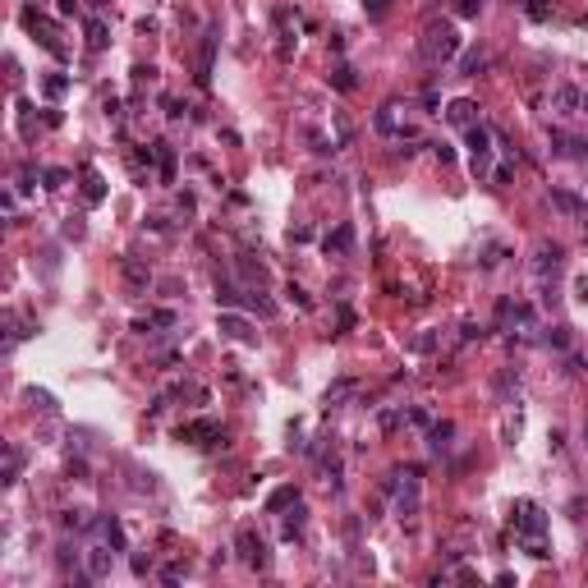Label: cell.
Wrapping results in <instances>:
<instances>
[{
    "label": "cell",
    "instance_id": "cell-10",
    "mask_svg": "<svg viewBox=\"0 0 588 588\" xmlns=\"http://www.w3.org/2000/svg\"><path fill=\"white\" fill-rule=\"evenodd\" d=\"M83 566H88V579H106L111 575V566H115V547H88L83 552Z\"/></svg>",
    "mask_w": 588,
    "mask_h": 588
},
{
    "label": "cell",
    "instance_id": "cell-35",
    "mask_svg": "<svg viewBox=\"0 0 588 588\" xmlns=\"http://www.w3.org/2000/svg\"><path fill=\"white\" fill-rule=\"evenodd\" d=\"M382 432H395V428H400V409H382Z\"/></svg>",
    "mask_w": 588,
    "mask_h": 588
},
{
    "label": "cell",
    "instance_id": "cell-31",
    "mask_svg": "<svg viewBox=\"0 0 588 588\" xmlns=\"http://www.w3.org/2000/svg\"><path fill=\"white\" fill-rule=\"evenodd\" d=\"M65 529H92V520H88V511H65Z\"/></svg>",
    "mask_w": 588,
    "mask_h": 588
},
{
    "label": "cell",
    "instance_id": "cell-30",
    "mask_svg": "<svg viewBox=\"0 0 588 588\" xmlns=\"http://www.w3.org/2000/svg\"><path fill=\"white\" fill-rule=\"evenodd\" d=\"M289 501H294V488H276V492H271V501H266V511H285Z\"/></svg>",
    "mask_w": 588,
    "mask_h": 588
},
{
    "label": "cell",
    "instance_id": "cell-25",
    "mask_svg": "<svg viewBox=\"0 0 588 588\" xmlns=\"http://www.w3.org/2000/svg\"><path fill=\"white\" fill-rule=\"evenodd\" d=\"M520 543H524V552H529V556H538V561H543V556H552V547H547V538H543V533H533V538H520Z\"/></svg>",
    "mask_w": 588,
    "mask_h": 588
},
{
    "label": "cell",
    "instance_id": "cell-39",
    "mask_svg": "<svg viewBox=\"0 0 588 588\" xmlns=\"http://www.w3.org/2000/svg\"><path fill=\"white\" fill-rule=\"evenodd\" d=\"M455 10H460V19H474V14H478V10H483V0H460Z\"/></svg>",
    "mask_w": 588,
    "mask_h": 588
},
{
    "label": "cell",
    "instance_id": "cell-38",
    "mask_svg": "<svg viewBox=\"0 0 588 588\" xmlns=\"http://www.w3.org/2000/svg\"><path fill=\"white\" fill-rule=\"evenodd\" d=\"M152 570V552H138L133 556V575H147Z\"/></svg>",
    "mask_w": 588,
    "mask_h": 588
},
{
    "label": "cell",
    "instance_id": "cell-11",
    "mask_svg": "<svg viewBox=\"0 0 588 588\" xmlns=\"http://www.w3.org/2000/svg\"><path fill=\"white\" fill-rule=\"evenodd\" d=\"M92 533H97L101 543L106 547H115V552H124V529L120 524L111 520V515H97V520H92Z\"/></svg>",
    "mask_w": 588,
    "mask_h": 588
},
{
    "label": "cell",
    "instance_id": "cell-33",
    "mask_svg": "<svg viewBox=\"0 0 588 588\" xmlns=\"http://www.w3.org/2000/svg\"><path fill=\"white\" fill-rule=\"evenodd\" d=\"M28 400H33V405H37L42 414H51V409H56V400L46 395V391H28Z\"/></svg>",
    "mask_w": 588,
    "mask_h": 588
},
{
    "label": "cell",
    "instance_id": "cell-37",
    "mask_svg": "<svg viewBox=\"0 0 588 588\" xmlns=\"http://www.w3.org/2000/svg\"><path fill=\"white\" fill-rule=\"evenodd\" d=\"M211 51H216V42L207 37V42H202V74H198V78H207V74H211Z\"/></svg>",
    "mask_w": 588,
    "mask_h": 588
},
{
    "label": "cell",
    "instance_id": "cell-13",
    "mask_svg": "<svg viewBox=\"0 0 588 588\" xmlns=\"http://www.w3.org/2000/svg\"><path fill=\"white\" fill-rule=\"evenodd\" d=\"M276 37H280V42H276V56L289 60V51H294V42H299V37L289 33V10H276Z\"/></svg>",
    "mask_w": 588,
    "mask_h": 588
},
{
    "label": "cell",
    "instance_id": "cell-12",
    "mask_svg": "<svg viewBox=\"0 0 588 588\" xmlns=\"http://www.w3.org/2000/svg\"><path fill=\"white\" fill-rule=\"evenodd\" d=\"M552 152H556V156H566V161H579V156H584V138L552 129Z\"/></svg>",
    "mask_w": 588,
    "mask_h": 588
},
{
    "label": "cell",
    "instance_id": "cell-9",
    "mask_svg": "<svg viewBox=\"0 0 588 588\" xmlns=\"http://www.w3.org/2000/svg\"><path fill=\"white\" fill-rule=\"evenodd\" d=\"M216 331H221V336H230V340H244V345H253V340H257L253 322H248V317H239V312H230V308L221 312V322H216Z\"/></svg>",
    "mask_w": 588,
    "mask_h": 588
},
{
    "label": "cell",
    "instance_id": "cell-24",
    "mask_svg": "<svg viewBox=\"0 0 588 588\" xmlns=\"http://www.w3.org/2000/svg\"><path fill=\"white\" fill-rule=\"evenodd\" d=\"M106 42H111V33H106V23H101V19H92V23H88V46H92V51H101Z\"/></svg>",
    "mask_w": 588,
    "mask_h": 588
},
{
    "label": "cell",
    "instance_id": "cell-21",
    "mask_svg": "<svg viewBox=\"0 0 588 588\" xmlns=\"http://www.w3.org/2000/svg\"><path fill=\"white\" fill-rule=\"evenodd\" d=\"M326 83H331V88H340V92H349L359 78H354V69H349V65H336L331 74H326Z\"/></svg>",
    "mask_w": 588,
    "mask_h": 588
},
{
    "label": "cell",
    "instance_id": "cell-42",
    "mask_svg": "<svg viewBox=\"0 0 588 588\" xmlns=\"http://www.w3.org/2000/svg\"><path fill=\"white\" fill-rule=\"evenodd\" d=\"M285 294H289V303H299V308H308V303H312V299H308V294H303V289H299V285H289V289H285Z\"/></svg>",
    "mask_w": 588,
    "mask_h": 588
},
{
    "label": "cell",
    "instance_id": "cell-6",
    "mask_svg": "<svg viewBox=\"0 0 588 588\" xmlns=\"http://www.w3.org/2000/svg\"><path fill=\"white\" fill-rule=\"evenodd\" d=\"M179 442H193V446H216L221 442V423L216 419H193L179 428Z\"/></svg>",
    "mask_w": 588,
    "mask_h": 588
},
{
    "label": "cell",
    "instance_id": "cell-19",
    "mask_svg": "<svg viewBox=\"0 0 588 588\" xmlns=\"http://www.w3.org/2000/svg\"><path fill=\"white\" fill-rule=\"evenodd\" d=\"M377 129L382 133H400V129H405V124H400V101H386V106L377 111Z\"/></svg>",
    "mask_w": 588,
    "mask_h": 588
},
{
    "label": "cell",
    "instance_id": "cell-47",
    "mask_svg": "<svg viewBox=\"0 0 588 588\" xmlns=\"http://www.w3.org/2000/svg\"><path fill=\"white\" fill-rule=\"evenodd\" d=\"M37 5H42V0H37Z\"/></svg>",
    "mask_w": 588,
    "mask_h": 588
},
{
    "label": "cell",
    "instance_id": "cell-8",
    "mask_svg": "<svg viewBox=\"0 0 588 588\" xmlns=\"http://www.w3.org/2000/svg\"><path fill=\"white\" fill-rule=\"evenodd\" d=\"M23 23H28V28H33V33H37V42H42V46H46V51H51V56H60V60H65V46H60V42H56V23L46 19V14H37V10H28V14H23Z\"/></svg>",
    "mask_w": 588,
    "mask_h": 588
},
{
    "label": "cell",
    "instance_id": "cell-23",
    "mask_svg": "<svg viewBox=\"0 0 588 588\" xmlns=\"http://www.w3.org/2000/svg\"><path fill=\"white\" fill-rule=\"evenodd\" d=\"M428 432H432V451H446V446H451V437H455V428H451V423H432Z\"/></svg>",
    "mask_w": 588,
    "mask_h": 588
},
{
    "label": "cell",
    "instance_id": "cell-16",
    "mask_svg": "<svg viewBox=\"0 0 588 588\" xmlns=\"http://www.w3.org/2000/svg\"><path fill=\"white\" fill-rule=\"evenodd\" d=\"M446 120H451V124H465V129H469V124H478V106H474L469 97H460V101H451Z\"/></svg>",
    "mask_w": 588,
    "mask_h": 588
},
{
    "label": "cell",
    "instance_id": "cell-17",
    "mask_svg": "<svg viewBox=\"0 0 588 588\" xmlns=\"http://www.w3.org/2000/svg\"><path fill=\"white\" fill-rule=\"evenodd\" d=\"M349 244H354V230H349V225H336V230L326 234V253H331V257H345Z\"/></svg>",
    "mask_w": 588,
    "mask_h": 588
},
{
    "label": "cell",
    "instance_id": "cell-5",
    "mask_svg": "<svg viewBox=\"0 0 588 588\" xmlns=\"http://www.w3.org/2000/svg\"><path fill=\"white\" fill-rule=\"evenodd\" d=\"M515 533H520V538L547 533V515H543V506H533V501H520V506H515Z\"/></svg>",
    "mask_w": 588,
    "mask_h": 588
},
{
    "label": "cell",
    "instance_id": "cell-41",
    "mask_svg": "<svg viewBox=\"0 0 588 588\" xmlns=\"http://www.w3.org/2000/svg\"><path fill=\"white\" fill-rule=\"evenodd\" d=\"M547 345H556V349H566V345H570L566 326H556V331H547Z\"/></svg>",
    "mask_w": 588,
    "mask_h": 588
},
{
    "label": "cell",
    "instance_id": "cell-46",
    "mask_svg": "<svg viewBox=\"0 0 588 588\" xmlns=\"http://www.w3.org/2000/svg\"><path fill=\"white\" fill-rule=\"evenodd\" d=\"M584 442H588V423H584Z\"/></svg>",
    "mask_w": 588,
    "mask_h": 588
},
{
    "label": "cell",
    "instance_id": "cell-26",
    "mask_svg": "<svg viewBox=\"0 0 588 588\" xmlns=\"http://www.w3.org/2000/svg\"><path fill=\"white\" fill-rule=\"evenodd\" d=\"M216 303H221V308H234V303H239V289H234L230 280H216Z\"/></svg>",
    "mask_w": 588,
    "mask_h": 588
},
{
    "label": "cell",
    "instance_id": "cell-40",
    "mask_svg": "<svg viewBox=\"0 0 588 588\" xmlns=\"http://www.w3.org/2000/svg\"><path fill=\"white\" fill-rule=\"evenodd\" d=\"M65 179H69V170H60V166H51V170H46V184H51V189H60Z\"/></svg>",
    "mask_w": 588,
    "mask_h": 588
},
{
    "label": "cell",
    "instance_id": "cell-1",
    "mask_svg": "<svg viewBox=\"0 0 588 588\" xmlns=\"http://www.w3.org/2000/svg\"><path fill=\"white\" fill-rule=\"evenodd\" d=\"M419 51H423V60H428V65H446V60H455V56H460V33H455V23L432 19L428 28H423V37H419Z\"/></svg>",
    "mask_w": 588,
    "mask_h": 588
},
{
    "label": "cell",
    "instance_id": "cell-45",
    "mask_svg": "<svg viewBox=\"0 0 588 588\" xmlns=\"http://www.w3.org/2000/svg\"><path fill=\"white\" fill-rule=\"evenodd\" d=\"M584 115H588V92H584Z\"/></svg>",
    "mask_w": 588,
    "mask_h": 588
},
{
    "label": "cell",
    "instance_id": "cell-29",
    "mask_svg": "<svg viewBox=\"0 0 588 588\" xmlns=\"http://www.w3.org/2000/svg\"><path fill=\"white\" fill-rule=\"evenodd\" d=\"M331 124H336V138H340V143H349V138H354V124H349V115L336 111V115H331Z\"/></svg>",
    "mask_w": 588,
    "mask_h": 588
},
{
    "label": "cell",
    "instance_id": "cell-43",
    "mask_svg": "<svg viewBox=\"0 0 588 588\" xmlns=\"http://www.w3.org/2000/svg\"><path fill=\"white\" fill-rule=\"evenodd\" d=\"M575 299H579V303H588V271L575 280Z\"/></svg>",
    "mask_w": 588,
    "mask_h": 588
},
{
    "label": "cell",
    "instance_id": "cell-14",
    "mask_svg": "<svg viewBox=\"0 0 588 588\" xmlns=\"http://www.w3.org/2000/svg\"><path fill=\"white\" fill-rule=\"evenodd\" d=\"M120 271H124V280H129L133 289H147V280H152V271H147L138 257H120Z\"/></svg>",
    "mask_w": 588,
    "mask_h": 588
},
{
    "label": "cell",
    "instance_id": "cell-22",
    "mask_svg": "<svg viewBox=\"0 0 588 588\" xmlns=\"http://www.w3.org/2000/svg\"><path fill=\"white\" fill-rule=\"evenodd\" d=\"M280 533H285V538H299V533H303V506H299V501H294V511L285 515V524H280Z\"/></svg>",
    "mask_w": 588,
    "mask_h": 588
},
{
    "label": "cell",
    "instance_id": "cell-18",
    "mask_svg": "<svg viewBox=\"0 0 588 588\" xmlns=\"http://www.w3.org/2000/svg\"><path fill=\"white\" fill-rule=\"evenodd\" d=\"M552 202H556L561 211H570V216H588V202H584V198H575L570 189H552Z\"/></svg>",
    "mask_w": 588,
    "mask_h": 588
},
{
    "label": "cell",
    "instance_id": "cell-4",
    "mask_svg": "<svg viewBox=\"0 0 588 588\" xmlns=\"http://www.w3.org/2000/svg\"><path fill=\"white\" fill-rule=\"evenodd\" d=\"M547 106H552L561 120H570V115H584V92H579L575 83H556L552 97H547Z\"/></svg>",
    "mask_w": 588,
    "mask_h": 588
},
{
    "label": "cell",
    "instance_id": "cell-27",
    "mask_svg": "<svg viewBox=\"0 0 588 588\" xmlns=\"http://www.w3.org/2000/svg\"><path fill=\"white\" fill-rule=\"evenodd\" d=\"M19 469H23V455L10 446V451H5V483H14V478H19Z\"/></svg>",
    "mask_w": 588,
    "mask_h": 588
},
{
    "label": "cell",
    "instance_id": "cell-32",
    "mask_svg": "<svg viewBox=\"0 0 588 588\" xmlns=\"http://www.w3.org/2000/svg\"><path fill=\"white\" fill-rule=\"evenodd\" d=\"M349 391H354V382H336V386H326V405H340Z\"/></svg>",
    "mask_w": 588,
    "mask_h": 588
},
{
    "label": "cell",
    "instance_id": "cell-28",
    "mask_svg": "<svg viewBox=\"0 0 588 588\" xmlns=\"http://www.w3.org/2000/svg\"><path fill=\"white\" fill-rule=\"evenodd\" d=\"M520 5H524L529 19H552V5H547V0H520Z\"/></svg>",
    "mask_w": 588,
    "mask_h": 588
},
{
    "label": "cell",
    "instance_id": "cell-34",
    "mask_svg": "<svg viewBox=\"0 0 588 588\" xmlns=\"http://www.w3.org/2000/svg\"><path fill=\"white\" fill-rule=\"evenodd\" d=\"M56 561H60V570L69 575V570L78 566V552H74V547H60V556H56Z\"/></svg>",
    "mask_w": 588,
    "mask_h": 588
},
{
    "label": "cell",
    "instance_id": "cell-36",
    "mask_svg": "<svg viewBox=\"0 0 588 588\" xmlns=\"http://www.w3.org/2000/svg\"><path fill=\"white\" fill-rule=\"evenodd\" d=\"M65 88H69V78H60V74H51V78H46V97H60Z\"/></svg>",
    "mask_w": 588,
    "mask_h": 588
},
{
    "label": "cell",
    "instance_id": "cell-15",
    "mask_svg": "<svg viewBox=\"0 0 588 588\" xmlns=\"http://www.w3.org/2000/svg\"><path fill=\"white\" fill-rule=\"evenodd\" d=\"M83 198H88V207H97V202L106 198V179H101L92 166H83Z\"/></svg>",
    "mask_w": 588,
    "mask_h": 588
},
{
    "label": "cell",
    "instance_id": "cell-20",
    "mask_svg": "<svg viewBox=\"0 0 588 588\" xmlns=\"http://www.w3.org/2000/svg\"><path fill=\"white\" fill-rule=\"evenodd\" d=\"M483 69H488V51H483V46H474V51L460 56V74H483Z\"/></svg>",
    "mask_w": 588,
    "mask_h": 588
},
{
    "label": "cell",
    "instance_id": "cell-44",
    "mask_svg": "<svg viewBox=\"0 0 588 588\" xmlns=\"http://www.w3.org/2000/svg\"><path fill=\"white\" fill-rule=\"evenodd\" d=\"M368 14H382V0H368Z\"/></svg>",
    "mask_w": 588,
    "mask_h": 588
},
{
    "label": "cell",
    "instance_id": "cell-2",
    "mask_svg": "<svg viewBox=\"0 0 588 588\" xmlns=\"http://www.w3.org/2000/svg\"><path fill=\"white\" fill-rule=\"evenodd\" d=\"M386 492H395V515L400 520H414L419 515V501H423V492H419V474H391L386 478Z\"/></svg>",
    "mask_w": 588,
    "mask_h": 588
},
{
    "label": "cell",
    "instance_id": "cell-7",
    "mask_svg": "<svg viewBox=\"0 0 588 588\" xmlns=\"http://www.w3.org/2000/svg\"><path fill=\"white\" fill-rule=\"evenodd\" d=\"M561 244H538V257H533V276H538V285H547V280H556V271H561Z\"/></svg>",
    "mask_w": 588,
    "mask_h": 588
},
{
    "label": "cell",
    "instance_id": "cell-3",
    "mask_svg": "<svg viewBox=\"0 0 588 588\" xmlns=\"http://www.w3.org/2000/svg\"><path fill=\"white\" fill-rule=\"evenodd\" d=\"M234 547H239V561H244V566H253V570H266V566H271V552H266V543L257 538L253 529H239Z\"/></svg>",
    "mask_w": 588,
    "mask_h": 588
}]
</instances>
